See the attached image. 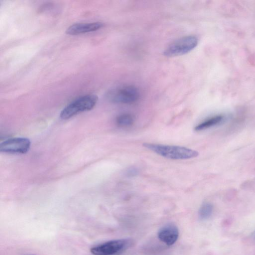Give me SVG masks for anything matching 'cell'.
Here are the masks:
<instances>
[{"instance_id":"8992f818","label":"cell","mask_w":255,"mask_h":255,"mask_svg":"<svg viewBox=\"0 0 255 255\" xmlns=\"http://www.w3.org/2000/svg\"><path fill=\"white\" fill-rule=\"evenodd\" d=\"M30 141L25 137L7 139L0 144L1 152L10 153H25L30 148Z\"/></svg>"},{"instance_id":"7a4b0ae2","label":"cell","mask_w":255,"mask_h":255,"mask_svg":"<svg viewBox=\"0 0 255 255\" xmlns=\"http://www.w3.org/2000/svg\"><path fill=\"white\" fill-rule=\"evenodd\" d=\"M98 99L95 95L81 96L67 105L61 111L60 117L67 120L81 112L90 111L95 106Z\"/></svg>"},{"instance_id":"7c38bea8","label":"cell","mask_w":255,"mask_h":255,"mask_svg":"<svg viewBox=\"0 0 255 255\" xmlns=\"http://www.w3.org/2000/svg\"><path fill=\"white\" fill-rule=\"evenodd\" d=\"M138 172L139 170L136 167L131 166L126 170L125 174L127 177H134L137 175Z\"/></svg>"},{"instance_id":"30bf717a","label":"cell","mask_w":255,"mask_h":255,"mask_svg":"<svg viewBox=\"0 0 255 255\" xmlns=\"http://www.w3.org/2000/svg\"><path fill=\"white\" fill-rule=\"evenodd\" d=\"M213 212V206L209 202H204L200 206L198 211L199 218L202 220L208 219Z\"/></svg>"},{"instance_id":"52a82bcc","label":"cell","mask_w":255,"mask_h":255,"mask_svg":"<svg viewBox=\"0 0 255 255\" xmlns=\"http://www.w3.org/2000/svg\"><path fill=\"white\" fill-rule=\"evenodd\" d=\"M179 234L178 227L174 224L169 223L164 225L159 230L157 236L160 241L170 246L176 243Z\"/></svg>"},{"instance_id":"3957f363","label":"cell","mask_w":255,"mask_h":255,"mask_svg":"<svg viewBox=\"0 0 255 255\" xmlns=\"http://www.w3.org/2000/svg\"><path fill=\"white\" fill-rule=\"evenodd\" d=\"M132 244L130 239L113 240L92 247L90 252L94 255H116L128 249Z\"/></svg>"},{"instance_id":"ba28073f","label":"cell","mask_w":255,"mask_h":255,"mask_svg":"<svg viewBox=\"0 0 255 255\" xmlns=\"http://www.w3.org/2000/svg\"><path fill=\"white\" fill-rule=\"evenodd\" d=\"M104 26L101 22L90 23H76L67 28L66 33L69 35H78L96 31Z\"/></svg>"},{"instance_id":"5b68a950","label":"cell","mask_w":255,"mask_h":255,"mask_svg":"<svg viewBox=\"0 0 255 255\" xmlns=\"http://www.w3.org/2000/svg\"><path fill=\"white\" fill-rule=\"evenodd\" d=\"M139 96L138 89L133 86H128L114 90L110 92L109 97L114 103L130 104L136 101Z\"/></svg>"},{"instance_id":"8fae6325","label":"cell","mask_w":255,"mask_h":255,"mask_svg":"<svg viewBox=\"0 0 255 255\" xmlns=\"http://www.w3.org/2000/svg\"><path fill=\"white\" fill-rule=\"evenodd\" d=\"M116 122L117 126L120 127H128L133 124L134 118L130 114H123L117 118Z\"/></svg>"},{"instance_id":"277c9868","label":"cell","mask_w":255,"mask_h":255,"mask_svg":"<svg viewBox=\"0 0 255 255\" xmlns=\"http://www.w3.org/2000/svg\"><path fill=\"white\" fill-rule=\"evenodd\" d=\"M198 44L197 38L189 35L180 38L170 44L164 51L167 57L182 55L193 50Z\"/></svg>"},{"instance_id":"9c48e42d","label":"cell","mask_w":255,"mask_h":255,"mask_svg":"<svg viewBox=\"0 0 255 255\" xmlns=\"http://www.w3.org/2000/svg\"><path fill=\"white\" fill-rule=\"evenodd\" d=\"M223 119L224 117L222 115L212 117L197 125L194 129L196 131H201L209 128L219 124Z\"/></svg>"},{"instance_id":"5bb4252c","label":"cell","mask_w":255,"mask_h":255,"mask_svg":"<svg viewBox=\"0 0 255 255\" xmlns=\"http://www.w3.org/2000/svg\"><path fill=\"white\" fill-rule=\"evenodd\" d=\"M33 255V254H27V255Z\"/></svg>"},{"instance_id":"6da1fadb","label":"cell","mask_w":255,"mask_h":255,"mask_svg":"<svg viewBox=\"0 0 255 255\" xmlns=\"http://www.w3.org/2000/svg\"><path fill=\"white\" fill-rule=\"evenodd\" d=\"M143 146L165 158L183 160L196 157L199 152L195 150L180 146L144 143Z\"/></svg>"},{"instance_id":"4fadbf2b","label":"cell","mask_w":255,"mask_h":255,"mask_svg":"<svg viewBox=\"0 0 255 255\" xmlns=\"http://www.w3.org/2000/svg\"><path fill=\"white\" fill-rule=\"evenodd\" d=\"M252 236H253V239L255 240V231L253 233Z\"/></svg>"}]
</instances>
